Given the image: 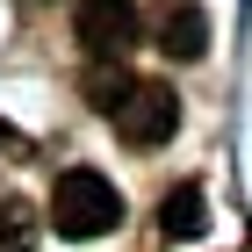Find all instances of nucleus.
Returning a JSON list of instances; mask_svg holds the SVG:
<instances>
[{
  "label": "nucleus",
  "instance_id": "nucleus-1",
  "mask_svg": "<svg viewBox=\"0 0 252 252\" xmlns=\"http://www.w3.org/2000/svg\"><path fill=\"white\" fill-rule=\"evenodd\" d=\"M51 223H58V238H72V245L108 238V231L123 223V194H116V180H101L94 166L58 173V188H51Z\"/></svg>",
  "mask_w": 252,
  "mask_h": 252
},
{
  "label": "nucleus",
  "instance_id": "nucleus-2",
  "mask_svg": "<svg viewBox=\"0 0 252 252\" xmlns=\"http://www.w3.org/2000/svg\"><path fill=\"white\" fill-rule=\"evenodd\" d=\"M72 36H79V51L94 65H123L137 51V36H144L137 0H79L72 7Z\"/></svg>",
  "mask_w": 252,
  "mask_h": 252
},
{
  "label": "nucleus",
  "instance_id": "nucleus-3",
  "mask_svg": "<svg viewBox=\"0 0 252 252\" xmlns=\"http://www.w3.org/2000/svg\"><path fill=\"white\" fill-rule=\"evenodd\" d=\"M116 137L123 144H144V152H152V144H166V137H173V123H180V94L173 87H166V79H137L130 94L116 101Z\"/></svg>",
  "mask_w": 252,
  "mask_h": 252
},
{
  "label": "nucleus",
  "instance_id": "nucleus-4",
  "mask_svg": "<svg viewBox=\"0 0 252 252\" xmlns=\"http://www.w3.org/2000/svg\"><path fill=\"white\" fill-rule=\"evenodd\" d=\"M158 51H166V58H180V65H194L202 58V51H209V15H202V7H194V0H166V7H158Z\"/></svg>",
  "mask_w": 252,
  "mask_h": 252
},
{
  "label": "nucleus",
  "instance_id": "nucleus-5",
  "mask_svg": "<svg viewBox=\"0 0 252 252\" xmlns=\"http://www.w3.org/2000/svg\"><path fill=\"white\" fill-rule=\"evenodd\" d=\"M158 231L173 238V245H194V238L209 231V194L194 188V180L166 188V202H158Z\"/></svg>",
  "mask_w": 252,
  "mask_h": 252
},
{
  "label": "nucleus",
  "instance_id": "nucleus-6",
  "mask_svg": "<svg viewBox=\"0 0 252 252\" xmlns=\"http://www.w3.org/2000/svg\"><path fill=\"white\" fill-rule=\"evenodd\" d=\"M0 252H36V209L22 194L0 202Z\"/></svg>",
  "mask_w": 252,
  "mask_h": 252
},
{
  "label": "nucleus",
  "instance_id": "nucleus-7",
  "mask_svg": "<svg viewBox=\"0 0 252 252\" xmlns=\"http://www.w3.org/2000/svg\"><path fill=\"white\" fill-rule=\"evenodd\" d=\"M130 87H137V79L123 72V65H94V72H87V101H94L101 116H116V101L130 94Z\"/></svg>",
  "mask_w": 252,
  "mask_h": 252
},
{
  "label": "nucleus",
  "instance_id": "nucleus-8",
  "mask_svg": "<svg viewBox=\"0 0 252 252\" xmlns=\"http://www.w3.org/2000/svg\"><path fill=\"white\" fill-rule=\"evenodd\" d=\"M0 152H29V137H22L15 123H0Z\"/></svg>",
  "mask_w": 252,
  "mask_h": 252
}]
</instances>
